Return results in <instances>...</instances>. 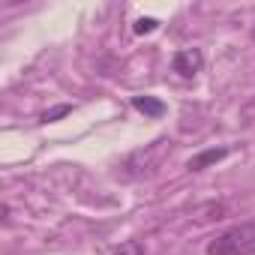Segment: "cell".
Segmentation results:
<instances>
[{
	"instance_id": "1",
	"label": "cell",
	"mask_w": 255,
	"mask_h": 255,
	"mask_svg": "<svg viewBox=\"0 0 255 255\" xmlns=\"http://www.w3.org/2000/svg\"><path fill=\"white\" fill-rule=\"evenodd\" d=\"M207 255H255V219L237 222L207 243Z\"/></svg>"
},
{
	"instance_id": "2",
	"label": "cell",
	"mask_w": 255,
	"mask_h": 255,
	"mask_svg": "<svg viewBox=\"0 0 255 255\" xmlns=\"http://www.w3.org/2000/svg\"><path fill=\"white\" fill-rule=\"evenodd\" d=\"M204 66V54L198 48H183L171 57V69L180 75V78H195Z\"/></svg>"
},
{
	"instance_id": "3",
	"label": "cell",
	"mask_w": 255,
	"mask_h": 255,
	"mask_svg": "<svg viewBox=\"0 0 255 255\" xmlns=\"http://www.w3.org/2000/svg\"><path fill=\"white\" fill-rule=\"evenodd\" d=\"M132 108L138 111V114H144V117H165V111H168V105L162 102V99H156V96H150V93H138V96H132Z\"/></svg>"
},
{
	"instance_id": "4",
	"label": "cell",
	"mask_w": 255,
	"mask_h": 255,
	"mask_svg": "<svg viewBox=\"0 0 255 255\" xmlns=\"http://www.w3.org/2000/svg\"><path fill=\"white\" fill-rule=\"evenodd\" d=\"M225 156H228V147H210V150L195 153V156L186 162V168H189V171H204V168H210V165L222 162Z\"/></svg>"
},
{
	"instance_id": "5",
	"label": "cell",
	"mask_w": 255,
	"mask_h": 255,
	"mask_svg": "<svg viewBox=\"0 0 255 255\" xmlns=\"http://www.w3.org/2000/svg\"><path fill=\"white\" fill-rule=\"evenodd\" d=\"M111 255H144V246H141L138 240H120V243L111 249Z\"/></svg>"
},
{
	"instance_id": "6",
	"label": "cell",
	"mask_w": 255,
	"mask_h": 255,
	"mask_svg": "<svg viewBox=\"0 0 255 255\" xmlns=\"http://www.w3.org/2000/svg\"><path fill=\"white\" fill-rule=\"evenodd\" d=\"M156 27H159V21H156V18H138V21H135V27H132V30H135V33H138V36H144V33H153V30H156Z\"/></svg>"
},
{
	"instance_id": "7",
	"label": "cell",
	"mask_w": 255,
	"mask_h": 255,
	"mask_svg": "<svg viewBox=\"0 0 255 255\" xmlns=\"http://www.w3.org/2000/svg\"><path fill=\"white\" fill-rule=\"evenodd\" d=\"M72 111V105H57V108H51V111H45L42 114V123H51V120H60V117H66Z\"/></svg>"
},
{
	"instance_id": "8",
	"label": "cell",
	"mask_w": 255,
	"mask_h": 255,
	"mask_svg": "<svg viewBox=\"0 0 255 255\" xmlns=\"http://www.w3.org/2000/svg\"><path fill=\"white\" fill-rule=\"evenodd\" d=\"M252 39H255V33H252Z\"/></svg>"
}]
</instances>
